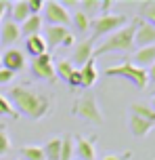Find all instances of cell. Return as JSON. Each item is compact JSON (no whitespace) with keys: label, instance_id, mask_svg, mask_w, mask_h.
<instances>
[{"label":"cell","instance_id":"9","mask_svg":"<svg viewBox=\"0 0 155 160\" xmlns=\"http://www.w3.org/2000/svg\"><path fill=\"white\" fill-rule=\"evenodd\" d=\"M132 65H136V68H140V70H147V68H151V65L155 63V44H151V47H143L139 48L134 55L128 59Z\"/></svg>","mask_w":155,"mask_h":160},{"label":"cell","instance_id":"30","mask_svg":"<svg viewBox=\"0 0 155 160\" xmlns=\"http://www.w3.org/2000/svg\"><path fill=\"white\" fill-rule=\"evenodd\" d=\"M27 7H30L32 15H40V11L44 8V2L42 0H27Z\"/></svg>","mask_w":155,"mask_h":160},{"label":"cell","instance_id":"26","mask_svg":"<svg viewBox=\"0 0 155 160\" xmlns=\"http://www.w3.org/2000/svg\"><path fill=\"white\" fill-rule=\"evenodd\" d=\"M0 114L2 116H11V118H19V112L15 110V105L2 95H0Z\"/></svg>","mask_w":155,"mask_h":160},{"label":"cell","instance_id":"12","mask_svg":"<svg viewBox=\"0 0 155 160\" xmlns=\"http://www.w3.org/2000/svg\"><path fill=\"white\" fill-rule=\"evenodd\" d=\"M69 36V30L67 28H61V25H48L46 28V34H44V40H46V47H59L63 44V40Z\"/></svg>","mask_w":155,"mask_h":160},{"label":"cell","instance_id":"38","mask_svg":"<svg viewBox=\"0 0 155 160\" xmlns=\"http://www.w3.org/2000/svg\"><path fill=\"white\" fill-rule=\"evenodd\" d=\"M0 68H2V57H0Z\"/></svg>","mask_w":155,"mask_h":160},{"label":"cell","instance_id":"24","mask_svg":"<svg viewBox=\"0 0 155 160\" xmlns=\"http://www.w3.org/2000/svg\"><path fill=\"white\" fill-rule=\"evenodd\" d=\"M75 152V143H74V137L65 135L61 139V160H71Z\"/></svg>","mask_w":155,"mask_h":160},{"label":"cell","instance_id":"33","mask_svg":"<svg viewBox=\"0 0 155 160\" xmlns=\"http://www.w3.org/2000/svg\"><path fill=\"white\" fill-rule=\"evenodd\" d=\"M7 8H8V2L0 0V21H2V17H4V13H7Z\"/></svg>","mask_w":155,"mask_h":160},{"label":"cell","instance_id":"3","mask_svg":"<svg viewBox=\"0 0 155 160\" xmlns=\"http://www.w3.org/2000/svg\"><path fill=\"white\" fill-rule=\"evenodd\" d=\"M105 74H107V76H120V78L130 80L136 88H145L149 84L147 70H140V68H136V65H132L128 59H126L124 63H120V65H111V68H107Z\"/></svg>","mask_w":155,"mask_h":160},{"label":"cell","instance_id":"27","mask_svg":"<svg viewBox=\"0 0 155 160\" xmlns=\"http://www.w3.org/2000/svg\"><path fill=\"white\" fill-rule=\"evenodd\" d=\"M8 150H11V139H8L7 127H4V124H0V156H4Z\"/></svg>","mask_w":155,"mask_h":160},{"label":"cell","instance_id":"21","mask_svg":"<svg viewBox=\"0 0 155 160\" xmlns=\"http://www.w3.org/2000/svg\"><path fill=\"white\" fill-rule=\"evenodd\" d=\"M130 110H132V116H139V118L147 120V122H151V124L155 122V112H153V108H149V105H145V103H132Z\"/></svg>","mask_w":155,"mask_h":160},{"label":"cell","instance_id":"4","mask_svg":"<svg viewBox=\"0 0 155 160\" xmlns=\"http://www.w3.org/2000/svg\"><path fill=\"white\" fill-rule=\"evenodd\" d=\"M126 25V17L124 15H111V13H107V15H101L97 17L94 21H90V30H92V42L101 36H109V34L117 32L120 28Z\"/></svg>","mask_w":155,"mask_h":160},{"label":"cell","instance_id":"8","mask_svg":"<svg viewBox=\"0 0 155 160\" xmlns=\"http://www.w3.org/2000/svg\"><path fill=\"white\" fill-rule=\"evenodd\" d=\"M134 44L139 48L151 47L155 44V25H151L149 21L136 17V34H134Z\"/></svg>","mask_w":155,"mask_h":160},{"label":"cell","instance_id":"14","mask_svg":"<svg viewBox=\"0 0 155 160\" xmlns=\"http://www.w3.org/2000/svg\"><path fill=\"white\" fill-rule=\"evenodd\" d=\"M80 76H82V84H80V87L90 88L92 84H94V82H97L98 72H97V63H94V57H92L90 61H86V63L80 68Z\"/></svg>","mask_w":155,"mask_h":160},{"label":"cell","instance_id":"5","mask_svg":"<svg viewBox=\"0 0 155 160\" xmlns=\"http://www.w3.org/2000/svg\"><path fill=\"white\" fill-rule=\"evenodd\" d=\"M74 112L78 114V116H82L84 120L92 122V124H103V114L98 110V103H97V99H94L92 93H86V95H82L80 99L75 101Z\"/></svg>","mask_w":155,"mask_h":160},{"label":"cell","instance_id":"2","mask_svg":"<svg viewBox=\"0 0 155 160\" xmlns=\"http://www.w3.org/2000/svg\"><path fill=\"white\" fill-rule=\"evenodd\" d=\"M134 34H136V19H132L130 25H124L117 32L109 34L105 42H101L94 48V55H105V53H117V51H130L134 47Z\"/></svg>","mask_w":155,"mask_h":160},{"label":"cell","instance_id":"34","mask_svg":"<svg viewBox=\"0 0 155 160\" xmlns=\"http://www.w3.org/2000/svg\"><path fill=\"white\" fill-rule=\"evenodd\" d=\"M74 42H75V40H74V34H69V36H67V38L63 40V47H71Z\"/></svg>","mask_w":155,"mask_h":160},{"label":"cell","instance_id":"22","mask_svg":"<svg viewBox=\"0 0 155 160\" xmlns=\"http://www.w3.org/2000/svg\"><path fill=\"white\" fill-rule=\"evenodd\" d=\"M71 23L75 25V30H78L80 34H86L90 30V17H86L80 8H78L74 15H71Z\"/></svg>","mask_w":155,"mask_h":160},{"label":"cell","instance_id":"20","mask_svg":"<svg viewBox=\"0 0 155 160\" xmlns=\"http://www.w3.org/2000/svg\"><path fill=\"white\" fill-rule=\"evenodd\" d=\"M42 150H44L46 160H61V139H57V137L48 139Z\"/></svg>","mask_w":155,"mask_h":160},{"label":"cell","instance_id":"15","mask_svg":"<svg viewBox=\"0 0 155 160\" xmlns=\"http://www.w3.org/2000/svg\"><path fill=\"white\" fill-rule=\"evenodd\" d=\"M75 154H78V158H80V160H94V158H97V150H94L92 139L78 137V143H75Z\"/></svg>","mask_w":155,"mask_h":160},{"label":"cell","instance_id":"11","mask_svg":"<svg viewBox=\"0 0 155 160\" xmlns=\"http://www.w3.org/2000/svg\"><path fill=\"white\" fill-rule=\"evenodd\" d=\"M19 38H21V28H19V23H15L13 19L4 21L2 28H0V42L2 44H13Z\"/></svg>","mask_w":155,"mask_h":160},{"label":"cell","instance_id":"28","mask_svg":"<svg viewBox=\"0 0 155 160\" xmlns=\"http://www.w3.org/2000/svg\"><path fill=\"white\" fill-rule=\"evenodd\" d=\"M98 8H101V2L98 0H84V2H80V11L86 17H90V13H94Z\"/></svg>","mask_w":155,"mask_h":160},{"label":"cell","instance_id":"10","mask_svg":"<svg viewBox=\"0 0 155 160\" xmlns=\"http://www.w3.org/2000/svg\"><path fill=\"white\" fill-rule=\"evenodd\" d=\"M2 68H7L11 72H21L25 68V57L19 48H8L2 55Z\"/></svg>","mask_w":155,"mask_h":160},{"label":"cell","instance_id":"16","mask_svg":"<svg viewBox=\"0 0 155 160\" xmlns=\"http://www.w3.org/2000/svg\"><path fill=\"white\" fill-rule=\"evenodd\" d=\"M42 23H44V19H42L40 15H30V17H27V19L23 21V23L19 25V28H21V36L30 38V36H36V34H40Z\"/></svg>","mask_w":155,"mask_h":160},{"label":"cell","instance_id":"6","mask_svg":"<svg viewBox=\"0 0 155 160\" xmlns=\"http://www.w3.org/2000/svg\"><path fill=\"white\" fill-rule=\"evenodd\" d=\"M44 19L48 21L50 25H61V28H67L71 23V15L65 8L63 2H57V0H50V2H44Z\"/></svg>","mask_w":155,"mask_h":160},{"label":"cell","instance_id":"37","mask_svg":"<svg viewBox=\"0 0 155 160\" xmlns=\"http://www.w3.org/2000/svg\"><path fill=\"white\" fill-rule=\"evenodd\" d=\"M153 112H155V95H153Z\"/></svg>","mask_w":155,"mask_h":160},{"label":"cell","instance_id":"25","mask_svg":"<svg viewBox=\"0 0 155 160\" xmlns=\"http://www.w3.org/2000/svg\"><path fill=\"white\" fill-rule=\"evenodd\" d=\"M74 70H75V68H74V63H71V61H67V59L59 61V63H57V68H55L57 76H59V78H63L65 82L69 80V76H71V72H74Z\"/></svg>","mask_w":155,"mask_h":160},{"label":"cell","instance_id":"19","mask_svg":"<svg viewBox=\"0 0 155 160\" xmlns=\"http://www.w3.org/2000/svg\"><path fill=\"white\" fill-rule=\"evenodd\" d=\"M30 15H32V13H30V7H27V0L15 2L13 8H11V17H13V21H15V23H23Z\"/></svg>","mask_w":155,"mask_h":160},{"label":"cell","instance_id":"1","mask_svg":"<svg viewBox=\"0 0 155 160\" xmlns=\"http://www.w3.org/2000/svg\"><path fill=\"white\" fill-rule=\"evenodd\" d=\"M8 101L15 105L17 112H23L25 116L30 118H36L40 120L44 118L50 110V97L44 95V93H38L34 88H27V87H13L11 93H8Z\"/></svg>","mask_w":155,"mask_h":160},{"label":"cell","instance_id":"36","mask_svg":"<svg viewBox=\"0 0 155 160\" xmlns=\"http://www.w3.org/2000/svg\"><path fill=\"white\" fill-rule=\"evenodd\" d=\"M103 160H122V158H120V156H113V154H109V156H105Z\"/></svg>","mask_w":155,"mask_h":160},{"label":"cell","instance_id":"29","mask_svg":"<svg viewBox=\"0 0 155 160\" xmlns=\"http://www.w3.org/2000/svg\"><path fill=\"white\" fill-rule=\"evenodd\" d=\"M140 13H143V17H145V21H149L151 25H155V2H145Z\"/></svg>","mask_w":155,"mask_h":160},{"label":"cell","instance_id":"23","mask_svg":"<svg viewBox=\"0 0 155 160\" xmlns=\"http://www.w3.org/2000/svg\"><path fill=\"white\" fill-rule=\"evenodd\" d=\"M21 160H46L44 150L38 145H25L21 148Z\"/></svg>","mask_w":155,"mask_h":160},{"label":"cell","instance_id":"13","mask_svg":"<svg viewBox=\"0 0 155 160\" xmlns=\"http://www.w3.org/2000/svg\"><path fill=\"white\" fill-rule=\"evenodd\" d=\"M94 55V42L92 40H82L80 44L75 47V53H74V61L78 65H84L86 61H90Z\"/></svg>","mask_w":155,"mask_h":160},{"label":"cell","instance_id":"31","mask_svg":"<svg viewBox=\"0 0 155 160\" xmlns=\"http://www.w3.org/2000/svg\"><path fill=\"white\" fill-rule=\"evenodd\" d=\"M13 78H15V72H11L7 68H0V84H7V82H11Z\"/></svg>","mask_w":155,"mask_h":160},{"label":"cell","instance_id":"7","mask_svg":"<svg viewBox=\"0 0 155 160\" xmlns=\"http://www.w3.org/2000/svg\"><path fill=\"white\" fill-rule=\"evenodd\" d=\"M32 72L40 78L48 80V82H55L57 80V72H55V65H52V57L48 53H44L40 57H34L32 59Z\"/></svg>","mask_w":155,"mask_h":160},{"label":"cell","instance_id":"17","mask_svg":"<svg viewBox=\"0 0 155 160\" xmlns=\"http://www.w3.org/2000/svg\"><path fill=\"white\" fill-rule=\"evenodd\" d=\"M46 40H44V36H40V34H36V36H30V38L25 40V51L30 53L32 57H40L46 53Z\"/></svg>","mask_w":155,"mask_h":160},{"label":"cell","instance_id":"18","mask_svg":"<svg viewBox=\"0 0 155 160\" xmlns=\"http://www.w3.org/2000/svg\"><path fill=\"white\" fill-rule=\"evenodd\" d=\"M151 122H147V120H143L139 118V116H130V131H132V135L134 137H145L151 131Z\"/></svg>","mask_w":155,"mask_h":160},{"label":"cell","instance_id":"32","mask_svg":"<svg viewBox=\"0 0 155 160\" xmlns=\"http://www.w3.org/2000/svg\"><path fill=\"white\" fill-rule=\"evenodd\" d=\"M67 84H69V87H80V84H82L80 70H74V72H71V76H69V80H67Z\"/></svg>","mask_w":155,"mask_h":160},{"label":"cell","instance_id":"35","mask_svg":"<svg viewBox=\"0 0 155 160\" xmlns=\"http://www.w3.org/2000/svg\"><path fill=\"white\" fill-rule=\"evenodd\" d=\"M147 76H149V80H153V82H155V63L147 70Z\"/></svg>","mask_w":155,"mask_h":160}]
</instances>
